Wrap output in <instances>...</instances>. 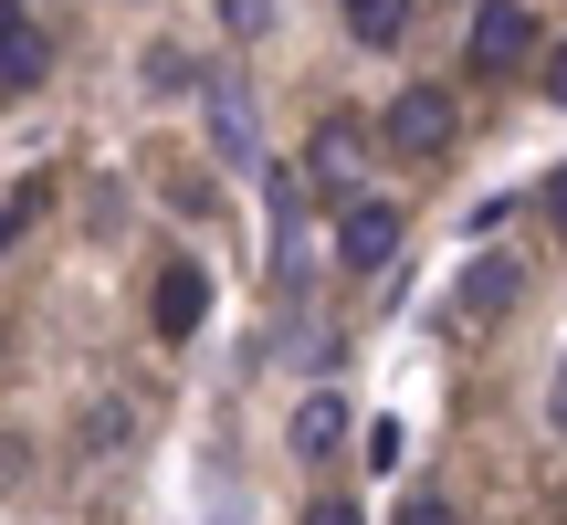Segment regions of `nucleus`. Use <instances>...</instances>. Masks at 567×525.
Returning a JSON list of instances; mask_svg holds the SVG:
<instances>
[{
	"label": "nucleus",
	"mask_w": 567,
	"mask_h": 525,
	"mask_svg": "<svg viewBox=\"0 0 567 525\" xmlns=\"http://www.w3.org/2000/svg\"><path fill=\"white\" fill-rule=\"evenodd\" d=\"M379 137L400 147V158H442V147H452V95H442V84H410V95L379 116Z\"/></svg>",
	"instance_id": "1"
},
{
	"label": "nucleus",
	"mask_w": 567,
	"mask_h": 525,
	"mask_svg": "<svg viewBox=\"0 0 567 525\" xmlns=\"http://www.w3.org/2000/svg\"><path fill=\"white\" fill-rule=\"evenodd\" d=\"M515 284H526V274H515L505 253H484V262L463 274V316H505V305H515Z\"/></svg>",
	"instance_id": "10"
},
{
	"label": "nucleus",
	"mask_w": 567,
	"mask_h": 525,
	"mask_svg": "<svg viewBox=\"0 0 567 525\" xmlns=\"http://www.w3.org/2000/svg\"><path fill=\"white\" fill-rule=\"evenodd\" d=\"M337 262H347V274H379V262H400V200H347Z\"/></svg>",
	"instance_id": "2"
},
{
	"label": "nucleus",
	"mask_w": 567,
	"mask_h": 525,
	"mask_svg": "<svg viewBox=\"0 0 567 525\" xmlns=\"http://www.w3.org/2000/svg\"><path fill=\"white\" fill-rule=\"evenodd\" d=\"M547 200H557V231H567V168H557V189H547Z\"/></svg>",
	"instance_id": "16"
},
{
	"label": "nucleus",
	"mask_w": 567,
	"mask_h": 525,
	"mask_svg": "<svg viewBox=\"0 0 567 525\" xmlns=\"http://www.w3.org/2000/svg\"><path fill=\"white\" fill-rule=\"evenodd\" d=\"M284 431H295V452H305V463H337V452H347V431H358V421H347V400H337V389H305V400H295V421H284Z\"/></svg>",
	"instance_id": "5"
},
{
	"label": "nucleus",
	"mask_w": 567,
	"mask_h": 525,
	"mask_svg": "<svg viewBox=\"0 0 567 525\" xmlns=\"http://www.w3.org/2000/svg\"><path fill=\"white\" fill-rule=\"evenodd\" d=\"M547 431L567 442V358H557V379H547Z\"/></svg>",
	"instance_id": "13"
},
{
	"label": "nucleus",
	"mask_w": 567,
	"mask_h": 525,
	"mask_svg": "<svg viewBox=\"0 0 567 525\" xmlns=\"http://www.w3.org/2000/svg\"><path fill=\"white\" fill-rule=\"evenodd\" d=\"M526 42H536V11H526V0H484V11H473V63H484V74L526 63Z\"/></svg>",
	"instance_id": "3"
},
{
	"label": "nucleus",
	"mask_w": 567,
	"mask_h": 525,
	"mask_svg": "<svg viewBox=\"0 0 567 525\" xmlns=\"http://www.w3.org/2000/svg\"><path fill=\"white\" fill-rule=\"evenodd\" d=\"M358 168H368V137L358 126H316V147H305V189H337V200H358Z\"/></svg>",
	"instance_id": "4"
},
{
	"label": "nucleus",
	"mask_w": 567,
	"mask_h": 525,
	"mask_svg": "<svg viewBox=\"0 0 567 525\" xmlns=\"http://www.w3.org/2000/svg\"><path fill=\"white\" fill-rule=\"evenodd\" d=\"M221 11V32H274V0H210Z\"/></svg>",
	"instance_id": "12"
},
{
	"label": "nucleus",
	"mask_w": 567,
	"mask_h": 525,
	"mask_svg": "<svg viewBox=\"0 0 567 525\" xmlns=\"http://www.w3.org/2000/svg\"><path fill=\"white\" fill-rule=\"evenodd\" d=\"M42 63H53L42 21L21 11V0H0V84H42Z\"/></svg>",
	"instance_id": "6"
},
{
	"label": "nucleus",
	"mask_w": 567,
	"mask_h": 525,
	"mask_svg": "<svg viewBox=\"0 0 567 525\" xmlns=\"http://www.w3.org/2000/svg\"><path fill=\"white\" fill-rule=\"evenodd\" d=\"M547 95H557V105H567V42H557V63H547Z\"/></svg>",
	"instance_id": "14"
},
{
	"label": "nucleus",
	"mask_w": 567,
	"mask_h": 525,
	"mask_svg": "<svg viewBox=\"0 0 567 525\" xmlns=\"http://www.w3.org/2000/svg\"><path fill=\"white\" fill-rule=\"evenodd\" d=\"M358 442H368V463H379V473H400V452H410V431H400V421H368Z\"/></svg>",
	"instance_id": "11"
},
{
	"label": "nucleus",
	"mask_w": 567,
	"mask_h": 525,
	"mask_svg": "<svg viewBox=\"0 0 567 525\" xmlns=\"http://www.w3.org/2000/svg\"><path fill=\"white\" fill-rule=\"evenodd\" d=\"M200 316H210V274L200 262H168L158 274V337H189Z\"/></svg>",
	"instance_id": "7"
},
{
	"label": "nucleus",
	"mask_w": 567,
	"mask_h": 525,
	"mask_svg": "<svg viewBox=\"0 0 567 525\" xmlns=\"http://www.w3.org/2000/svg\"><path fill=\"white\" fill-rule=\"evenodd\" d=\"M210 147H221V168H252V95L243 84H210Z\"/></svg>",
	"instance_id": "8"
},
{
	"label": "nucleus",
	"mask_w": 567,
	"mask_h": 525,
	"mask_svg": "<svg viewBox=\"0 0 567 525\" xmlns=\"http://www.w3.org/2000/svg\"><path fill=\"white\" fill-rule=\"evenodd\" d=\"M337 11H347V42H368V53H389L410 32V0H337Z\"/></svg>",
	"instance_id": "9"
},
{
	"label": "nucleus",
	"mask_w": 567,
	"mask_h": 525,
	"mask_svg": "<svg viewBox=\"0 0 567 525\" xmlns=\"http://www.w3.org/2000/svg\"><path fill=\"white\" fill-rule=\"evenodd\" d=\"M11 231H21V200H0V253H11Z\"/></svg>",
	"instance_id": "15"
}]
</instances>
